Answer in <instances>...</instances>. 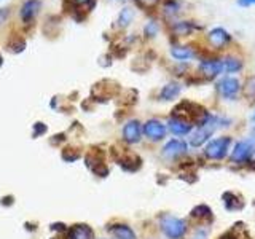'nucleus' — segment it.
Masks as SVG:
<instances>
[{"mask_svg": "<svg viewBox=\"0 0 255 239\" xmlns=\"http://www.w3.org/2000/svg\"><path fill=\"white\" fill-rule=\"evenodd\" d=\"M222 123H223V120H220L217 115L209 114L204 121L196 127V131L191 132V135H190V145L195 147V148L203 147L204 143H207V142L211 140L212 134L215 132V129H217L219 126H222Z\"/></svg>", "mask_w": 255, "mask_h": 239, "instance_id": "nucleus-1", "label": "nucleus"}, {"mask_svg": "<svg viewBox=\"0 0 255 239\" xmlns=\"http://www.w3.org/2000/svg\"><path fill=\"white\" fill-rule=\"evenodd\" d=\"M159 228H161L166 238L182 239L188 231V223L183 219L174 217V215L167 214V215H163L161 220H159Z\"/></svg>", "mask_w": 255, "mask_h": 239, "instance_id": "nucleus-2", "label": "nucleus"}, {"mask_svg": "<svg viewBox=\"0 0 255 239\" xmlns=\"http://www.w3.org/2000/svg\"><path fill=\"white\" fill-rule=\"evenodd\" d=\"M231 163L233 164H244L249 161H255V140L254 139H246L239 140L233 151H231Z\"/></svg>", "mask_w": 255, "mask_h": 239, "instance_id": "nucleus-3", "label": "nucleus"}, {"mask_svg": "<svg viewBox=\"0 0 255 239\" xmlns=\"http://www.w3.org/2000/svg\"><path fill=\"white\" fill-rule=\"evenodd\" d=\"M231 137L230 135H223V137L212 139L206 143L204 155L209 159H223L230 151Z\"/></svg>", "mask_w": 255, "mask_h": 239, "instance_id": "nucleus-4", "label": "nucleus"}, {"mask_svg": "<svg viewBox=\"0 0 255 239\" xmlns=\"http://www.w3.org/2000/svg\"><path fill=\"white\" fill-rule=\"evenodd\" d=\"M217 91L220 94V98L227 99V101H235L238 93L241 91V83L236 77H223L219 80L217 83Z\"/></svg>", "mask_w": 255, "mask_h": 239, "instance_id": "nucleus-5", "label": "nucleus"}, {"mask_svg": "<svg viewBox=\"0 0 255 239\" xmlns=\"http://www.w3.org/2000/svg\"><path fill=\"white\" fill-rule=\"evenodd\" d=\"M198 72H199V75L204 77L206 80H214L220 74H223V62L222 59H217V58L203 59L198 66Z\"/></svg>", "mask_w": 255, "mask_h": 239, "instance_id": "nucleus-6", "label": "nucleus"}, {"mask_svg": "<svg viewBox=\"0 0 255 239\" xmlns=\"http://www.w3.org/2000/svg\"><path fill=\"white\" fill-rule=\"evenodd\" d=\"M142 131L150 140L158 142V140H163L166 137L167 126L163 121H159V120L151 118V120H148V121H145V124L142 126Z\"/></svg>", "mask_w": 255, "mask_h": 239, "instance_id": "nucleus-7", "label": "nucleus"}, {"mask_svg": "<svg viewBox=\"0 0 255 239\" xmlns=\"http://www.w3.org/2000/svg\"><path fill=\"white\" fill-rule=\"evenodd\" d=\"M42 8L40 0H24L19 8V18L24 24H32L37 18V14Z\"/></svg>", "mask_w": 255, "mask_h": 239, "instance_id": "nucleus-8", "label": "nucleus"}, {"mask_svg": "<svg viewBox=\"0 0 255 239\" xmlns=\"http://www.w3.org/2000/svg\"><path fill=\"white\" fill-rule=\"evenodd\" d=\"M207 40H209V43L215 48V50H222V48H225L231 42V35L227 29L214 27L209 30V34H207Z\"/></svg>", "mask_w": 255, "mask_h": 239, "instance_id": "nucleus-9", "label": "nucleus"}, {"mask_svg": "<svg viewBox=\"0 0 255 239\" xmlns=\"http://www.w3.org/2000/svg\"><path fill=\"white\" fill-rule=\"evenodd\" d=\"M188 151V143L182 139H171L169 142L163 147V155L166 158H179L182 155H185Z\"/></svg>", "mask_w": 255, "mask_h": 239, "instance_id": "nucleus-10", "label": "nucleus"}, {"mask_svg": "<svg viewBox=\"0 0 255 239\" xmlns=\"http://www.w3.org/2000/svg\"><path fill=\"white\" fill-rule=\"evenodd\" d=\"M142 124L137 120H131L123 127V139L128 143H137L142 137Z\"/></svg>", "mask_w": 255, "mask_h": 239, "instance_id": "nucleus-11", "label": "nucleus"}, {"mask_svg": "<svg viewBox=\"0 0 255 239\" xmlns=\"http://www.w3.org/2000/svg\"><path fill=\"white\" fill-rule=\"evenodd\" d=\"M193 123L185 121V120L177 118V117H171L169 121H167V129H169L174 135H188L193 131Z\"/></svg>", "mask_w": 255, "mask_h": 239, "instance_id": "nucleus-12", "label": "nucleus"}, {"mask_svg": "<svg viewBox=\"0 0 255 239\" xmlns=\"http://www.w3.org/2000/svg\"><path fill=\"white\" fill-rule=\"evenodd\" d=\"M171 56L179 62H187V61H191L196 56L195 50L191 46H187V45H172L171 50H169Z\"/></svg>", "mask_w": 255, "mask_h": 239, "instance_id": "nucleus-13", "label": "nucleus"}, {"mask_svg": "<svg viewBox=\"0 0 255 239\" xmlns=\"http://www.w3.org/2000/svg\"><path fill=\"white\" fill-rule=\"evenodd\" d=\"M190 219L199 222V225H209L214 220V215H212V211L206 204H199L190 212Z\"/></svg>", "mask_w": 255, "mask_h": 239, "instance_id": "nucleus-14", "label": "nucleus"}, {"mask_svg": "<svg viewBox=\"0 0 255 239\" xmlns=\"http://www.w3.org/2000/svg\"><path fill=\"white\" fill-rule=\"evenodd\" d=\"M171 29H172V32H174L175 35L187 37V35L191 34V32L201 29V26H198V24H195L193 21H177V22L172 24Z\"/></svg>", "mask_w": 255, "mask_h": 239, "instance_id": "nucleus-15", "label": "nucleus"}, {"mask_svg": "<svg viewBox=\"0 0 255 239\" xmlns=\"http://www.w3.org/2000/svg\"><path fill=\"white\" fill-rule=\"evenodd\" d=\"M182 93V86L179 83H167L161 88V91H159V99L161 101H174L177 99Z\"/></svg>", "mask_w": 255, "mask_h": 239, "instance_id": "nucleus-16", "label": "nucleus"}, {"mask_svg": "<svg viewBox=\"0 0 255 239\" xmlns=\"http://www.w3.org/2000/svg\"><path fill=\"white\" fill-rule=\"evenodd\" d=\"M223 62V74H236L243 69V61L236 56H225L222 59Z\"/></svg>", "mask_w": 255, "mask_h": 239, "instance_id": "nucleus-17", "label": "nucleus"}, {"mask_svg": "<svg viewBox=\"0 0 255 239\" xmlns=\"http://www.w3.org/2000/svg\"><path fill=\"white\" fill-rule=\"evenodd\" d=\"M110 233L114 235L117 239H135V233L128 227L123 225V223H118V225H112L110 228Z\"/></svg>", "mask_w": 255, "mask_h": 239, "instance_id": "nucleus-18", "label": "nucleus"}, {"mask_svg": "<svg viewBox=\"0 0 255 239\" xmlns=\"http://www.w3.org/2000/svg\"><path fill=\"white\" fill-rule=\"evenodd\" d=\"M222 198H223V206H225L227 211H238L243 207V201L233 191H227V193H223Z\"/></svg>", "mask_w": 255, "mask_h": 239, "instance_id": "nucleus-19", "label": "nucleus"}, {"mask_svg": "<svg viewBox=\"0 0 255 239\" xmlns=\"http://www.w3.org/2000/svg\"><path fill=\"white\" fill-rule=\"evenodd\" d=\"M69 239H93V230L88 225H75L69 231Z\"/></svg>", "mask_w": 255, "mask_h": 239, "instance_id": "nucleus-20", "label": "nucleus"}, {"mask_svg": "<svg viewBox=\"0 0 255 239\" xmlns=\"http://www.w3.org/2000/svg\"><path fill=\"white\" fill-rule=\"evenodd\" d=\"M132 19H134V10H132V8L125 6L123 10L120 11V14H118L117 24H118V27L125 29V27H128V26H129V24L132 22Z\"/></svg>", "mask_w": 255, "mask_h": 239, "instance_id": "nucleus-21", "label": "nucleus"}, {"mask_svg": "<svg viewBox=\"0 0 255 239\" xmlns=\"http://www.w3.org/2000/svg\"><path fill=\"white\" fill-rule=\"evenodd\" d=\"M159 32V24L155 21V19H150L147 21V24L143 26V35L147 38H155Z\"/></svg>", "mask_w": 255, "mask_h": 239, "instance_id": "nucleus-22", "label": "nucleus"}, {"mask_svg": "<svg viewBox=\"0 0 255 239\" xmlns=\"http://www.w3.org/2000/svg\"><path fill=\"white\" fill-rule=\"evenodd\" d=\"M180 10V2L179 0H166L164 5H163V11L166 16H174L177 14Z\"/></svg>", "mask_w": 255, "mask_h": 239, "instance_id": "nucleus-23", "label": "nucleus"}, {"mask_svg": "<svg viewBox=\"0 0 255 239\" xmlns=\"http://www.w3.org/2000/svg\"><path fill=\"white\" fill-rule=\"evenodd\" d=\"M6 46L11 53H22L24 50H26V40L21 38V37H16Z\"/></svg>", "mask_w": 255, "mask_h": 239, "instance_id": "nucleus-24", "label": "nucleus"}, {"mask_svg": "<svg viewBox=\"0 0 255 239\" xmlns=\"http://www.w3.org/2000/svg\"><path fill=\"white\" fill-rule=\"evenodd\" d=\"M244 94L249 101H255V75L249 77L246 80L244 85Z\"/></svg>", "mask_w": 255, "mask_h": 239, "instance_id": "nucleus-25", "label": "nucleus"}, {"mask_svg": "<svg viewBox=\"0 0 255 239\" xmlns=\"http://www.w3.org/2000/svg\"><path fill=\"white\" fill-rule=\"evenodd\" d=\"M72 3H74L78 10H82L85 13L91 11L93 8L96 6V0H70Z\"/></svg>", "mask_w": 255, "mask_h": 239, "instance_id": "nucleus-26", "label": "nucleus"}, {"mask_svg": "<svg viewBox=\"0 0 255 239\" xmlns=\"http://www.w3.org/2000/svg\"><path fill=\"white\" fill-rule=\"evenodd\" d=\"M134 2L139 8H143V10H151V8H155L159 3V0H134Z\"/></svg>", "mask_w": 255, "mask_h": 239, "instance_id": "nucleus-27", "label": "nucleus"}, {"mask_svg": "<svg viewBox=\"0 0 255 239\" xmlns=\"http://www.w3.org/2000/svg\"><path fill=\"white\" fill-rule=\"evenodd\" d=\"M8 18H10V8H0V26H3Z\"/></svg>", "mask_w": 255, "mask_h": 239, "instance_id": "nucleus-28", "label": "nucleus"}, {"mask_svg": "<svg viewBox=\"0 0 255 239\" xmlns=\"http://www.w3.org/2000/svg\"><path fill=\"white\" fill-rule=\"evenodd\" d=\"M236 2H238L239 6H244V8H247V6H254V5H255V0H236Z\"/></svg>", "mask_w": 255, "mask_h": 239, "instance_id": "nucleus-29", "label": "nucleus"}, {"mask_svg": "<svg viewBox=\"0 0 255 239\" xmlns=\"http://www.w3.org/2000/svg\"><path fill=\"white\" fill-rule=\"evenodd\" d=\"M2 64H3V58H2V54H0V67H2Z\"/></svg>", "mask_w": 255, "mask_h": 239, "instance_id": "nucleus-30", "label": "nucleus"}, {"mask_svg": "<svg viewBox=\"0 0 255 239\" xmlns=\"http://www.w3.org/2000/svg\"><path fill=\"white\" fill-rule=\"evenodd\" d=\"M251 120H252V121H255V110H254V114H252V117H251Z\"/></svg>", "mask_w": 255, "mask_h": 239, "instance_id": "nucleus-31", "label": "nucleus"}, {"mask_svg": "<svg viewBox=\"0 0 255 239\" xmlns=\"http://www.w3.org/2000/svg\"><path fill=\"white\" fill-rule=\"evenodd\" d=\"M222 239H228V236H227V238H225V236H223ZM233 239H238V238H233Z\"/></svg>", "mask_w": 255, "mask_h": 239, "instance_id": "nucleus-32", "label": "nucleus"}]
</instances>
